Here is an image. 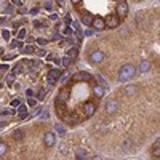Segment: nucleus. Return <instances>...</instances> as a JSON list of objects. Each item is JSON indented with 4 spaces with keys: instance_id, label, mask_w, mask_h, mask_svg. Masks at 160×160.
<instances>
[{
    "instance_id": "1",
    "label": "nucleus",
    "mask_w": 160,
    "mask_h": 160,
    "mask_svg": "<svg viewBox=\"0 0 160 160\" xmlns=\"http://www.w3.org/2000/svg\"><path fill=\"white\" fill-rule=\"evenodd\" d=\"M135 75H136V67L133 64H125L119 71V80L120 82H127L130 79H133Z\"/></svg>"
},
{
    "instance_id": "2",
    "label": "nucleus",
    "mask_w": 160,
    "mask_h": 160,
    "mask_svg": "<svg viewBox=\"0 0 160 160\" xmlns=\"http://www.w3.org/2000/svg\"><path fill=\"white\" fill-rule=\"evenodd\" d=\"M115 13H117V16L119 18H127L128 15V5L125 3V2H119L115 6Z\"/></svg>"
},
{
    "instance_id": "3",
    "label": "nucleus",
    "mask_w": 160,
    "mask_h": 160,
    "mask_svg": "<svg viewBox=\"0 0 160 160\" xmlns=\"http://www.w3.org/2000/svg\"><path fill=\"white\" fill-rule=\"evenodd\" d=\"M102 59H104V53L102 51L95 50V51L90 53V62H91V64H99Z\"/></svg>"
},
{
    "instance_id": "4",
    "label": "nucleus",
    "mask_w": 160,
    "mask_h": 160,
    "mask_svg": "<svg viewBox=\"0 0 160 160\" xmlns=\"http://www.w3.org/2000/svg\"><path fill=\"white\" fill-rule=\"evenodd\" d=\"M59 77H61V72L58 69H51V71L48 72V83H50V85H54L58 80H61Z\"/></svg>"
},
{
    "instance_id": "5",
    "label": "nucleus",
    "mask_w": 160,
    "mask_h": 160,
    "mask_svg": "<svg viewBox=\"0 0 160 160\" xmlns=\"http://www.w3.org/2000/svg\"><path fill=\"white\" fill-rule=\"evenodd\" d=\"M104 21H106V27H110V29H115V27L120 24L119 16H107Z\"/></svg>"
},
{
    "instance_id": "6",
    "label": "nucleus",
    "mask_w": 160,
    "mask_h": 160,
    "mask_svg": "<svg viewBox=\"0 0 160 160\" xmlns=\"http://www.w3.org/2000/svg\"><path fill=\"white\" fill-rule=\"evenodd\" d=\"M54 143H56V136H54V133H45V136H43V144L47 146V147H53Z\"/></svg>"
},
{
    "instance_id": "7",
    "label": "nucleus",
    "mask_w": 160,
    "mask_h": 160,
    "mask_svg": "<svg viewBox=\"0 0 160 160\" xmlns=\"http://www.w3.org/2000/svg\"><path fill=\"white\" fill-rule=\"evenodd\" d=\"M117 109H119V102H117L115 99H110V101L106 102V112L107 114H114Z\"/></svg>"
},
{
    "instance_id": "8",
    "label": "nucleus",
    "mask_w": 160,
    "mask_h": 160,
    "mask_svg": "<svg viewBox=\"0 0 160 160\" xmlns=\"http://www.w3.org/2000/svg\"><path fill=\"white\" fill-rule=\"evenodd\" d=\"M74 80L75 82H90L91 80V75H90L88 72H77L74 75Z\"/></svg>"
},
{
    "instance_id": "9",
    "label": "nucleus",
    "mask_w": 160,
    "mask_h": 160,
    "mask_svg": "<svg viewBox=\"0 0 160 160\" xmlns=\"http://www.w3.org/2000/svg\"><path fill=\"white\" fill-rule=\"evenodd\" d=\"M56 114H58L59 117H62V119L67 115V114H66V106H64V102L59 101V99H56Z\"/></svg>"
},
{
    "instance_id": "10",
    "label": "nucleus",
    "mask_w": 160,
    "mask_h": 160,
    "mask_svg": "<svg viewBox=\"0 0 160 160\" xmlns=\"http://www.w3.org/2000/svg\"><path fill=\"white\" fill-rule=\"evenodd\" d=\"M96 31H102L104 27H106V21H104L102 18H95V21H93V24H91Z\"/></svg>"
},
{
    "instance_id": "11",
    "label": "nucleus",
    "mask_w": 160,
    "mask_h": 160,
    "mask_svg": "<svg viewBox=\"0 0 160 160\" xmlns=\"http://www.w3.org/2000/svg\"><path fill=\"white\" fill-rule=\"evenodd\" d=\"M83 109H85V115H93L95 112H96V106H95V102H85V107H83Z\"/></svg>"
},
{
    "instance_id": "12",
    "label": "nucleus",
    "mask_w": 160,
    "mask_h": 160,
    "mask_svg": "<svg viewBox=\"0 0 160 160\" xmlns=\"http://www.w3.org/2000/svg\"><path fill=\"white\" fill-rule=\"evenodd\" d=\"M93 21H95V18L90 15V13H85V15L82 16V23H83V26H91Z\"/></svg>"
},
{
    "instance_id": "13",
    "label": "nucleus",
    "mask_w": 160,
    "mask_h": 160,
    "mask_svg": "<svg viewBox=\"0 0 160 160\" xmlns=\"http://www.w3.org/2000/svg\"><path fill=\"white\" fill-rule=\"evenodd\" d=\"M104 91H106V88H104L102 85H96V87L93 88V93H95L96 98H102V96H104Z\"/></svg>"
},
{
    "instance_id": "14",
    "label": "nucleus",
    "mask_w": 160,
    "mask_h": 160,
    "mask_svg": "<svg viewBox=\"0 0 160 160\" xmlns=\"http://www.w3.org/2000/svg\"><path fill=\"white\" fill-rule=\"evenodd\" d=\"M69 95H71V93H69V90L67 88H62L61 91H59V95H58V99L62 101V102H66L69 99Z\"/></svg>"
},
{
    "instance_id": "15",
    "label": "nucleus",
    "mask_w": 160,
    "mask_h": 160,
    "mask_svg": "<svg viewBox=\"0 0 160 160\" xmlns=\"http://www.w3.org/2000/svg\"><path fill=\"white\" fill-rule=\"evenodd\" d=\"M140 71L141 72H147V71H151V62L149 61H141V64H140Z\"/></svg>"
},
{
    "instance_id": "16",
    "label": "nucleus",
    "mask_w": 160,
    "mask_h": 160,
    "mask_svg": "<svg viewBox=\"0 0 160 160\" xmlns=\"http://www.w3.org/2000/svg\"><path fill=\"white\" fill-rule=\"evenodd\" d=\"M136 85H128L127 88H125V95L127 96H133V95H136Z\"/></svg>"
},
{
    "instance_id": "17",
    "label": "nucleus",
    "mask_w": 160,
    "mask_h": 160,
    "mask_svg": "<svg viewBox=\"0 0 160 160\" xmlns=\"http://www.w3.org/2000/svg\"><path fill=\"white\" fill-rule=\"evenodd\" d=\"M77 54H79V50H77V48H75V47H72L71 50L67 51V56L71 58V59H75V58H77Z\"/></svg>"
},
{
    "instance_id": "18",
    "label": "nucleus",
    "mask_w": 160,
    "mask_h": 160,
    "mask_svg": "<svg viewBox=\"0 0 160 160\" xmlns=\"http://www.w3.org/2000/svg\"><path fill=\"white\" fill-rule=\"evenodd\" d=\"M18 115H19V119H26L27 117V110H26V107L21 104L19 106V109H18Z\"/></svg>"
},
{
    "instance_id": "19",
    "label": "nucleus",
    "mask_w": 160,
    "mask_h": 160,
    "mask_svg": "<svg viewBox=\"0 0 160 160\" xmlns=\"http://www.w3.org/2000/svg\"><path fill=\"white\" fill-rule=\"evenodd\" d=\"M87 154H88V152H87L85 149H79L77 152H75V157H77L79 160H80V158H87V157H88Z\"/></svg>"
},
{
    "instance_id": "20",
    "label": "nucleus",
    "mask_w": 160,
    "mask_h": 160,
    "mask_svg": "<svg viewBox=\"0 0 160 160\" xmlns=\"http://www.w3.org/2000/svg\"><path fill=\"white\" fill-rule=\"evenodd\" d=\"M6 151H8V147H6V144L5 143H0V155L5 157L6 155Z\"/></svg>"
},
{
    "instance_id": "21",
    "label": "nucleus",
    "mask_w": 160,
    "mask_h": 160,
    "mask_svg": "<svg viewBox=\"0 0 160 160\" xmlns=\"http://www.w3.org/2000/svg\"><path fill=\"white\" fill-rule=\"evenodd\" d=\"M24 53L26 54H34L35 53V48H34L32 45H27V47H24Z\"/></svg>"
},
{
    "instance_id": "22",
    "label": "nucleus",
    "mask_w": 160,
    "mask_h": 160,
    "mask_svg": "<svg viewBox=\"0 0 160 160\" xmlns=\"http://www.w3.org/2000/svg\"><path fill=\"white\" fill-rule=\"evenodd\" d=\"M64 120L67 122V123H77L79 122V119H77V117H75V115H71V117H64Z\"/></svg>"
},
{
    "instance_id": "23",
    "label": "nucleus",
    "mask_w": 160,
    "mask_h": 160,
    "mask_svg": "<svg viewBox=\"0 0 160 160\" xmlns=\"http://www.w3.org/2000/svg\"><path fill=\"white\" fill-rule=\"evenodd\" d=\"M54 128H56V131H58V133H59L61 136H62V135H64V133H66V130H64V127H62V125H61V123H59V125L56 123V125H54Z\"/></svg>"
},
{
    "instance_id": "24",
    "label": "nucleus",
    "mask_w": 160,
    "mask_h": 160,
    "mask_svg": "<svg viewBox=\"0 0 160 160\" xmlns=\"http://www.w3.org/2000/svg\"><path fill=\"white\" fill-rule=\"evenodd\" d=\"M71 58H69V56H64V58H62L61 59V62H62V66H64V67H67V66H71Z\"/></svg>"
},
{
    "instance_id": "25",
    "label": "nucleus",
    "mask_w": 160,
    "mask_h": 160,
    "mask_svg": "<svg viewBox=\"0 0 160 160\" xmlns=\"http://www.w3.org/2000/svg\"><path fill=\"white\" fill-rule=\"evenodd\" d=\"M23 131H21V130H16L15 131V133H13V138H15V140H23Z\"/></svg>"
},
{
    "instance_id": "26",
    "label": "nucleus",
    "mask_w": 160,
    "mask_h": 160,
    "mask_svg": "<svg viewBox=\"0 0 160 160\" xmlns=\"http://www.w3.org/2000/svg\"><path fill=\"white\" fill-rule=\"evenodd\" d=\"M27 104H29L31 107H35L37 106V99L34 98V96H32V98H27Z\"/></svg>"
},
{
    "instance_id": "27",
    "label": "nucleus",
    "mask_w": 160,
    "mask_h": 160,
    "mask_svg": "<svg viewBox=\"0 0 160 160\" xmlns=\"http://www.w3.org/2000/svg\"><path fill=\"white\" fill-rule=\"evenodd\" d=\"M21 104H23V101H21L19 98H15V99L11 101V106H13V107H19Z\"/></svg>"
},
{
    "instance_id": "28",
    "label": "nucleus",
    "mask_w": 160,
    "mask_h": 160,
    "mask_svg": "<svg viewBox=\"0 0 160 160\" xmlns=\"http://www.w3.org/2000/svg\"><path fill=\"white\" fill-rule=\"evenodd\" d=\"M29 69H31V71H32V69H34V71H37V69H39V62L31 61V62H29Z\"/></svg>"
},
{
    "instance_id": "29",
    "label": "nucleus",
    "mask_w": 160,
    "mask_h": 160,
    "mask_svg": "<svg viewBox=\"0 0 160 160\" xmlns=\"http://www.w3.org/2000/svg\"><path fill=\"white\" fill-rule=\"evenodd\" d=\"M10 66L8 64H2V67H0V72H2V75H5V72H8Z\"/></svg>"
},
{
    "instance_id": "30",
    "label": "nucleus",
    "mask_w": 160,
    "mask_h": 160,
    "mask_svg": "<svg viewBox=\"0 0 160 160\" xmlns=\"http://www.w3.org/2000/svg\"><path fill=\"white\" fill-rule=\"evenodd\" d=\"M26 95H27V98H32V96L35 95V90H34V88H29V90H26Z\"/></svg>"
},
{
    "instance_id": "31",
    "label": "nucleus",
    "mask_w": 160,
    "mask_h": 160,
    "mask_svg": "<svg viewBox=\"0 0 160 160\" xmlns=\"http://www.w3.org/2000/svg\"><path fill=\"white\" fill-rule=\"evenodd\" d=\"M15 75H16V74H8V75H6V82H8V83H13V82H15Z\"/></svg>"
},
{
    "instance_id": "32",
    "label": "nucleus",
    "mask_w": 160,
    "mask_h": 160,
    "mask_svg": "<svg viewBox=\"0 0 160 160\" xmlns=\"http://www.w3.org/2000/svg\"><path fill=\"white\" fill-rule=\"evenodd\" d=\"M42 119H48V117H50V112H48V109H45V110H42Z\"/></svg>"
},
{
    "instance_id": "33",
    "label": "nucleus",
    "mask_w": 160,
    "mask_h": 160,
    "mask_svg": "<svg viewBox=\"0 0 160 160\" xmlns=\"http://www.w3.org/2000/svg\"><path fill=\"white\" fill-rule=\"evenodd\" d=\"M2 37H3L5 40H8V39H10V32L6 31V29H3V31H2Z\"/></svg>"
},
{
    "instance_id": "34",
    "label": "nucleus",
    "mask_w": 160,
    "mask_h": 160,
    "mask_svg": "<svg viewBox=\"0 0 160 160\" xmlns=\"http://www.w3.org/2000/svg\"><path fill=\"white\" fill-rule=\"evenodd\" d=\"M26 37V29H21L19 32H18V39L21 40V39H24Z\"/></svg>"
},
{
    "instance_id": "35",
    "label": "nucleus",
    "mask_w": 160,
    "mask_h": 160,
    "mask_svg": "<svg viewBox=\"0 0 160 160\" xmlns=\"http://www.w3.org/2000/svg\"><path fill=\"white\" fill-rule=\"evenodd\" d=\"M37 42H39V45H42V47H45L47 45V39H43V37H40V39H37Z\"/></svg>"
},
{
    "instance_id": "36",
    "label": "nucleus",
    "mask_w": 160,
    "mask_h": 160,
    "mask_svg": "<svg viewBox=\"0 0 160 160\" xmlns=\"http://www.w3.org/2000/svg\"><path fill=\"white\" fill-rule=\"evenodd\" d=\"M21 71H23V66H19V64H18V66L15 67V71H13V74H19Z\"/></svg>"
},
{
    "instance_id": "37",
    "label": "nucleus",
    "mask_w": 160,
    "mask_h": 160,
    "mask_svg": "<svg viewBox=\"0 0 160 160\" xmlns=\"http://www.w3.org/2000/svg\"><path fill=\"white\" fill-rule=\"evenodd\" d=\"M77 42H79V39H75V37H69V43H77Z\"/></svg>"
},
{
    "instance_id": "38",
    "label": "nucleus",
    "mask_w": 160,
    "mask_h": 160,
    "mask_svg": "<svg viewBox=\"0 0 160 160\" xmlns=\"http://www.w3.org/2000/svg\"><path fill=\"white\" fill-rule=\"evenodd\" d=\"M13 58H15V54H6V56L3 54V59H5V61H10V59H13Z\"/></svg>"
},
{
    "instance_id": "39",
    "label": "nucleus",
    "mask_w": 160,
    "mask_h": 160,
    "mask_svg": "<svg viewBox=\"0 0 160 160\" xmlns=\"http://www.w3.org/2000/svg\"><path fill=\"white\" fill-rule=\"evenodd\" d=\"M13 5H16V6H21V5H23V0H13Z\"/></svg>"
},
{
    "instance_id": "40",
    "label": "nucleus",
    "mask_w": 160,
    "mask_h": 160,
    "mask_svg": "<svg viewBox=\"0 0 160 160\" xmlns=\"http://www.w3.org/2000/svg\"><path fill=\"white\" fill-rule=\"evenodd\" d=\"M45 98V91H39V99H43Z\"/></svg>"
},
{
    "instance_id": "41",
    "label": "nucleus",
    "mask_w": 160,
    "mask_h": 160,
    "mask_svg": "<svg viewBox=\"0 0 160 160\" xmlns=\"http://www.w3.org/2000/svg\"><path fill=\"white\" fill-rule=\"evenodd\" d=\"M154 147H160V140H157V141L154 143V146H152V149H154Z\"/></svg>"
},
{
    "instance_id": "42",
    "label": "nucleus",
    "mask_w": 160,
    "mask_h": 160,
    "mask_svg": "<svg viewBox=\"0 0 160 160\" xmlns=\"http://www.w3.org/2000/svg\"><path fill=\"white\" fill-rule=\"evenodd\" d=\"M51 6H53V3H51V2H48V3L45 5V8H47V10H51Z\"/></svg>"
},
{
    "instance_id": "43",
    "label": "nucleus",
    "mask_w": 160,
    "mask_h": 160,
    "mask_svg": "<svg viewBox=\"0 0 160 160\" xmlns=\"http://www.w3.org/2000/svg\"><path fill=\"white\" fill-rule=\"evenodd\" d=\"M10 112H11V110H6V109H3V110H2V115L5 117V115H8Z\"/></svg>"
},
{
    "instance_id": "44",
    "label": "nucleus",
    "mask_w": 160,
    "mask_h": 160,
    "mask_svg": "<svg viewBox=\"0 0 160 160\" xmlns=\"http://www.w3.org/2000/svg\"><path fill=\"white\" fill-rule=\"evenodd\" d=\"M6 13H13V6L10 5V6H6V10H5Z\"/></svg>"
},
{
    "instance_id": "45",
    "label": "nucleus",
    "mask_w": 160,
    "mask_h": 160,
    "mask_svg": "<svg viewBox=\"0 0 160 160\" xmlns=\"http://www.w3.org/2000/svg\"><path fill=\"white\" fill-rule=\"evenodd\" d=\"M34 26H35V27H43V26H42V23H40V21H35V23H34Z\"/></svg>"
},
{
    "instance_id": "46",
    "label": "nucleus",
    "mask_w": 160,
    "mask_h": 160,
    "mask_svg": "<svg viewBox=\"0 0 160 160\" xmlns=\"http://www.w3.org/2000/svg\"><path fill=\"white\" fill-rule=\"evenodd\" d=\"M37 11H39L37 8H32V10H31V13H32V15H37Z\"/></svg>"
},
{
    "instance_id": "47",
    "label": "nucleus",
    "mask_w": 160,
    "mask_h": 160,
    "mask_svg": "<svg viewBox=\"0 0 160 160\" xmlns=\"http://www.w3.org/2000/svg\"><path fill=\"white\" fill-rule=\"evenodd\" d=\"M64 23H66V24H69V23H71V18H69V16H66V19H64Z\"/></svg>"
},
{
    "instance_id": "48",
    "label": "nucleus",
    "mask_w": 160,
    "mask_h": 160,
    "mask_svg": "<svg viewBox=\"0 0 160 160\" xmlns=\"http://www.w3.org/2000/svg\"><path fill=\"white\" fill-rule=\"evenodd\" d=\"M71 2H72L74 5H79V3H80V0H71Z\"/></svg>"
},
{
    "instance_id": "49",
    "label": "nucleus",
    "mask_w": 160,
    "mask_h": 160,
    "mask_svg": "<svg viewBox=\"0 0 160 160\" xmlns=\"http://www.w3.org/2000/svg\"><path fill=\"white\" fill-rule=\"evenodd\" d=\"M158 158H160V157H158Z\"/></svg>"
}]
</instances>
